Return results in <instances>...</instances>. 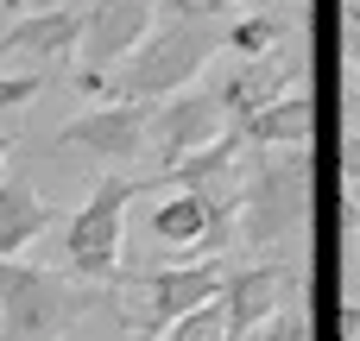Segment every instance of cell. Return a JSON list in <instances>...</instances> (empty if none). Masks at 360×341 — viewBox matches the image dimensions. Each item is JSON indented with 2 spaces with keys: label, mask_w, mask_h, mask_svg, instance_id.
Returning a JSON list of instances; mask_svg holds the SVG:
<instances>
[{
  "label": "cell",
  "mask_w": 360,
  "mask_h": 341,
  "mask_svg": "<svg viewBox=\"0 0 360 341\" xmlns=\"http://www.w3.org/2000/svg\"><path fill=\"white\" fill-rule=\"evenodd\" d=\"M152 25H158V6H152V0H95V6H82L76 63H82V70H114Z\"/></svg>",
  "instance_id": "8fae6325"
},
{
  "label": "cell",
  "mask_w": 360,
  "mask_h": 341,
  "mask_svg": "<svg viewBox=\"0 0 360 341\" xmlns=\"http://www.w3.org/2000/svg\"><path fill=\"white\" fill-rule=\"evenodd\" d=\"M76 44H82V6H32V13H19V25L0 32V70L6 63L63 70V63H76Z\"/></svg>",
  "instance_id": "9c48e42d"
},
{
  "label": "cell",
  "mask_w": 360,
  "mask_h": 341,
  "mask_svg": "<svg viewBox=\"0 0 360 341\" xmlns=\"http://www.w3.org/2000/svg\"><path fill=\"white\" fill-rule=\"evenodd\" d=\"M44 89V70H0V114H19Z\"/></svg>",
  "instance_id": "ffe728a7"
},
{
  "label": "cell",
  "mask_w": 360,
  "mask_h": 341,
  "mask_svg": "<svg viewBox=\"0 0 360 341\" xmlns=\"http://www.w3.org/2000/svg\"><path fill=\"white\" fill-rule=\"evenodd\" d=\"M51 221H57V209L32 190V177H6L0 184V259H19L32 240H44L51 234Z\"/></svg>",
  "instance_id": "9a60e30c"
},
{
  "label": "cell",
  "mask_w": 360,
  "mask_h": 341,
  "mask_svg": "<svg viewBox=\"0 0 360 341\" xmlns=\"http://www.w3.org/2000/svg\"><path fill=\"white\" fill-rule=\"evenodd\" d=\"M253 341H316V323H310V304L304 297H291L272 323H259V335Z\"/></svg>",
  "instance_id": "ac0fdd59"
},
{
  "label": "cell",
  "mask_w": 360,
  "mask_h": 341,
  "mask_svg": "<svg viewBox=\"0 0 360 341\" xmlns=\"http://www.w3.org/2000/svg\"><path fill=\"white\" fill-rule=\"evenodd\" d=\"M152 190V177H120V171H108L95 190H89V202L76 209V215H63V272L76 278V285H114L120 278V228H127V209H133V196H146Z\"/></svg>",
  "instance_id": "5b68a950"
},
{
  "label": "cell",
  "mask_w": 360,
  "mask_h": 341,
  "mask_svg": "<svg viewBox=\"0 0 360 341\" xmlns=\"http://www.w3.org/2000/svg\"><path fill=\"white\" fill-rule=\"evenodd\" d=\"M234 196H196V190H171V196H158L152 202V240L158 247H171V253H190L202 234H209V221L228 209Z\"/></svg>",
  "instance_id": "5bb4252c"
},
{
  "label": "cell",
  "mask_w": 360,
  "mask_h": 341,
  "mask_svg": "<svg viewBox=\"0 0 360 341\" xmlns=\"http://www.w3.org/2000/svg\"><path fill=\"white\" fill-rule=\"evenodd\" d=\"M342 184H348V190H360V127H348V133H342Z\"/></svg>",
  "instance_id": "44dd1931"
},
{
  "label": "cell",
  "mask_w": 360,
  "mask_h": 341,
  "mask_svg": "<svg viewBox=\"0 0 360 341\" xmlns=\"http://www.w3.org/2000/svg\"><path fill=\"white\" fill-rule=\"evenodd\" d=\"M342 51H348V63L360 70V0L342 6Z\"/></svg>",
  "instance_id": "7402d4cb"
},
{
  "label": "cell",
  "mask_w": 360,
  "mask_h": 341,
  "mask_svg": "<svg viewBox=\"0 0 360 341\" xmlns=\"http://www.w3.org/2000/svg\"><path fill=\"white\" fill-rule=\"evenodd\" d=\"M63 152H82L95 165H139L146 158V108L139 101H101L89 114H76L70 127H57Z\"/></svg>",
  "instance_id": "ba28073f"
},
{
  "label": "cell",
  "mask_w": 360,
  "mask_h": 341,
  "mask_svg": "<svg viewBox=\"0 0 360 341\" xmlns=\"http://www.w3.org/2000/svg\"><path fill=\"white\" fill-rule=\"evenodd\" d=\"M95 310H108L101 285H76L70 272L32 259H0V341H63Z\"/></svg>",
  "instance_id": "3957f363"
},
{
  "label": "cell",
  "mask_w": 360,
  "mask_h": 341,
  "mask_svg": "<svg viewBox=\"0 0 360 341\" xmlns=\"http://www.w3.org/2000/svg\"><path fill=\"white\" fill-rule=\"evenodd\" d=\"M285 44V19L272 13V6H240L234 19H228V32H221V51L228 57H266V51H278Z\"/></svg>",
  "instance_id": "2e32d148"
},
{
  "label": "cell",
  "mask_w": 360,
  "mask_h": 341,
  "mask_svg": "<svg viewBox=\"0 0 360 341\" xmlns=\"http://www.w3.org/2000/svg\"><path fill=\"white\" fill-rule=\"evenodd\" d=\"M6 152H13V127H0V165H6Z\"/></svg>",
  "instance_id": "cb8c5ba5"
},
{
  "label": "cell",
  "mask_w": 360,
  "mask_h": 341,
  "mask_svg": "<svg viewBox=\"0 0 360 341\" xmlns=\"http://www.w3.org/2000/svg\"><path fill=\"white\" fill-rule=\"evenodd\" d=\"M158 341H228V310H221V297H209V304L184 310V316H177Z\"/></svg>",
  "instance_id": "e0dca14e"
},
{
  "label": "cell",
  "mask_w": 360,
  "mask_h": 341,
  "mask_svg": "<svg viewBox=\"0 0 360 341\" xmlns=\"http://www.w3.org/2000/svg\"><path fill=\"white\" fill-rule=\"evenodd\" d=\"M348 247H354V259H360V215H348Z\"/></svg>",
  "instance_id": "603a6c76"
},
{
  "label": "cell",
  "mask_w": 360,
  "mask_h": 341,
  "mask_svg": "<svg viewBox=\"0 0 360 341\" xmlns=\"http://www.w3.org/2000/svg\"><path fill=\"white\" fill-rule=\"evenodd\" d=\"M165 19H196V25H215V19H234L240 0H152Z\"/></svg>",
  "instance_id": "d6986e66"
},
{
  "label": "cell",
  "mask_w": 360,
  "mask_h": 341,
  "mask_svg": "<svg viewBox=\"0 0 360 341\" xmlns=\"http://www.w3.org/2000/svg\"><path fill=\"white\" fill-rule=\"evenodd\" d=\"M209 57H221V32L196 25V19H158L114 70H101V101H165L177 89H196V76L209 70Z\"/></svg>",
  "instance_id": "7a4b0ae2"
},
{
  "label": "cell",
  "mask_w": 360,
  "mask_h": 341,
  "mask_svg": "<svg viewBox=\"0 0 360 341\" xmlns=\"http://www.w3.org/2000/svg\"><path fill=\"white\" fill-rule=\"evenodd\" d=\"M240 152H247V139L228 127V133H215L209 146H196V152H184L177 165H165V171L152 177V190L171 184V190H196V196H234V184H240Z\"/></svg>",
  "instance_id": "7c38bea8"
},
{
  "label": "cell",
  "mask_w": 360,
  "mask_h": 341,
  "mask_svg": "<svg viewBox=\"0 0 360 341\" xmlns=\"http://www.w3.org/2000/svg\"><path fill=\"white\" fill-rule=\"evenodd\" d=\"M234 133L247 146H316V95L310 89H291V95L253 108L247 120H234Z\"/></svg>",
  "instance_id": "4fadbf2b"
},
{
  "label": "cell",
  "mask_w": 360,
  "mask_h": 341,
  "mask_svg": "<svg viewBox=\"0 0 360 341\" xmlns=\"http://www.w3.org/2000/svg\"><path fill=\"white\" fill-rule=\"evenodd\" d=\"M316 202V146H247L234 184V240L253 253L285 247Z\"/></svg>",
  "instance_id": "6da1fadb"
},
{
  "label": "cell",
  "mask_w": 360,
  "mask_h": 341,
  "mask_svg": "<svg viewBox=\"0 0 360 341\" xmlns=\"http://www.w3.org/2000/svg\"><path fill=\"white\" fill-rule=\"evenodd\" d=\"M221 278H228V259H196V266H152V272H127L108 285V310L127 335L158 341L184 310L221 297Z\"/></svg>",
  "instance_id": "277c9868"
},
{
  "label": "cell",
  "mask_w": 360,
  "mask_h": 341,
  "mask_svg": "<svg viewBox=\"0 0 360 341\" xmlns=\"http://www.w3.org/2000/svg\"><path fill=\"white\" fill-rule=\"evenodd\" d=\"M291 297H304V272L285 259H253V266H228L221 278V310H228V341H253L259 323H272Z\"/></svg>",
  "instance_id": "8992f818"
},
{
  "label": "cell",
  "mask_w": 360,
  "mask_h": 341,
  "mask_svg": "<svg viewBox=\"0 0 360 341\" xmlns=\"http://www.w3.org/2000/svg\"><path fill=\"white\" fill-rule=\"evenodd\" d=\"M215 133H228V114H221V101L209 89H177V95L146 108V152L158 158V171L177 165L184 152L209 146Z\"/></svg>",
  "instance_id": "52a82bcc"
},
{
  "label": "cell",
  "mask_w": 360,
  "mask_h": 341,
  "mask_svg": "<svg viewBox=\"0 0 360 341\" xmlns=\"http://www.w3.org/2000/svg\"><path fill=\"white\" fill-rule=\"evenodd\" d=\"M297 89V57L278 44V51H266V57H228V70H215V82H209V95L221 101V114H228V127L234 120H247L253 108H266V101H278V95H291Z\"/></svg>",
  "instance_id": "30bf717a"
}]
</instances>
